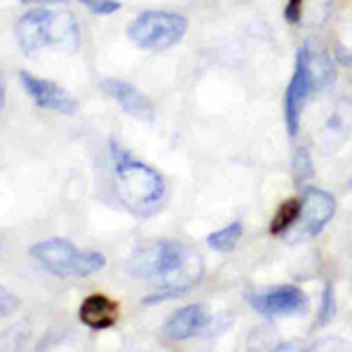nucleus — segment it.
I'll return each instance as SVG.
<instances>
[{"mask_svg": "<svg viewBox=\"0 0 352 352\" xmlns=\"http://www.w3.org/2000/svg\"><path fill=\"white\" fill-rule=\"evenodd\" d=\"M24 3H28V0H24Z\"/></svg>", "mask_w": 352, "mask_h": 352, "instance_id": "aec40b11", "label": "nucleus"}, {"mask_svg": "<svg viewBox=\"0 0 352 352\" xmlns=\"http://www.w3.org/2000/svg\"><path fill=\"white\" fill-rule=\"evenodd\" d=\"M31 256L56 277H89L106 268V256L99 252H85L61 237H50L31 247Z\"/></svg>", "mask_w": 352, "mask_h": 352, "instance_id": "20e7f679", "label": "nucleus"}, {"mask_svg": "<svg viewBox=\"0 0 352 352\" xmlns=\"http://www.w3.org/2000/svg\"><path fill=\"white\" fill-rule=\"evenodd\" d=\"M16 43L24 54H38L45 47L56 50H78L80 36L78 24L68 12H52V10H28L16 21Z\"/></svg>", "mask_w": 352, "mask_h": 352, "instance_id": "7ed1b4c3", "label": "nucleus"}, {"mask_svg": "<svg viewBox=\"0 0 352 352\" xmlns=\"http://www.w3.org/2000/svg\"><path fill=\"white\" fill-rule=\"evenodd\" d=\"M292 172H294V179H296L298 184H305V181L312 176V160H310V155H308V151H305V148L296 151L294 162H292Z\"/></svg>", "mask_w": 352, "mask_h": 352, "instance_id": "2eb2a0df", "label": "nucleus"}, {"mask_svg": "<svg viewBox=\"0 0 352 352\" xmlns=\"http://www.w3.org/2000/svg\"><path fill=\"white\" fill-rule=\"evenodd\" d=\"M188 31V19L167 10H146L136 14L127 26V36L136 47L148 52H162L184 41Z\"/></svg>", "mask_w": 352, "mask_h": 352, "instance_id": "39448f33", "label": "nucleus"}, {"mask_svg": "<svg viewBox=\"0 0 352 352\" xmlns=\"http://www.w3.org/2000/svg\"><path fill=\"white\" fill-rule=\"evenodd\" d=\"M336 214V200L331 192L322 188H308L300 200V235L315 237L329 226V221Z\"/></svg>", "mask_w": 352, "mask_h": 352, "instance_id": "6e6552de", "label": "nucleus"}, {"mask_svg": "<svg viewBox=\"0 0 352 352\" xmlns=\"http://www.w3.org/2000/svg\"><path fill=\"white\" fill-rule=\"evenodd\" d=\"M127 272L136 280L153 282L157 287L153 296L144 298V303H160L195 287L200 280L202 263L186 244L157 240L134 249L127 261Z\"/></svg>", "mask_w": 352, "mask_h": 352, "instance_id": "f257e3e1", "label": "nucleus"}, {"mask_svg": "<svg viewBox=\"0 0 352 352\" xmlns=\"http://www.w3.org/2000/svg\"><path fill=\"white\" fill-rule=\"evenodd\" d=\"M300 12H303V0H289L287 10H285V16H287L289 24H298Z\"/></svg>", "mask_w": 352, "mask_h": 352, "instance_id": "6ab92c4d", "label": "nucleus"}, {"mask_svg": "<svg viewBox=\"0 0 352 352\" xmlns=\"http://www.w3.org/2000/svg\"><path fill=\"white\" fill-rule=\"evenodd\" d=\"M78 3H82L85 8L94 14H113L120 10V3H118V0H78Z\"/></svg>", "mask_w": 352, "mask_h": 352, "instance_id": "f3484780", "label": "nucleus"}, {"mask_svg": "<svg viewBox=\"0 0 352 352\" xmlns=\"http://www.w3.org/2000/svg\"><path fill=\"white\" fill-rule=\"evenodd\" d=\"M19 82L24 85L28 96H31V99L36 101V106H41V109L56 111V113H61V116H73V113H78V101L56 82L43 80V78H36L26 71L19 73Z\"/></svg>", "mask_w": 352, "mask_h": 352, "instance_id": "1a4fd4ad", "label": "nucleus"}, {"mask_svg": "<svg viewBox=\"0 0 352 352\" xmlns=\"http://www.w3.org/2000/svg\"><path fill=\"white\" fill-rule=\"evenodd\" d=\"M207 324H209V312L204 310V305L192 303L172 312L167 317V322L162 324V333L169 340H188L195 338L200 331H204Z\"/></svg>", "mask_w": 352, "mask_h": 352, "instance_id": "9b49d317", "label": "nucleus"}, {"mask_svg": "<svg viewBox=\"0 0 352 352\" xmlns=\"http://www.w3.org/2000/svg\"><path fill=\"white\" fill-rule=\"evenodd\" d=\"M101 89H104L127 116L136 118V120H144V122L155 120V109H153L151 99L146 94H141L134 85L118 80V78H106V80L101 82Z\"/></svg>", "mask_w": 352, "mask_h": 352, "instance_id": "9d476101", "label": "nucleus"}, {"mask_svg": "<svg viewBox=\"0 0 352 352\" xmlns=\"http://www.w3.org/2000/svg\"><path fill=\"white\" fill-rule=\"evenodd\" d=\"M240 237H242V223L235 221V223L207 235V247L214 249V252H230V249H235V244L240 242Z\"/></svg>", "mask_w": 352, "mask_h": 352, "instance_id": "4468645a", "label": "nucleus"}, {"mask_svg": "<svg viewBox=\"0 0 352 352\" xmlns=\"http://www.w3.org/2000/svg\"><path fill=\"white\" fill-rule=\"evenodd\" d=\"M80 322L94 331L109 329L118 322V303L104 294H92L80 305Z\"/></svg>", "mask_w": 352, "mask_h": 352, "instance_id": "f8f14e48", "label": "nucleus"}, {"mask_svg": "<svg viewBox=\"0 0 352 352\" xmlns=\"http://www.w3.org/2000/svg\"><path fill=\"white\" fill-rule=\"evenodd\" d=\"M298 217H300V200H296V197H289V200H285L280 204L277 214L272 217L270 235H285V232L298 221Z\"/></svg>", "mask_w": 352, "mask_h": 352, "instance_id": "ddd939ff", "label": "nucleus"}, {"mask_svg": "<svg viewBox=\"0 0 352 352\" xmlns=\"http://www.w3.org/2000/svg\"><path fill=\"white\" fill-rule=\"evenodd\" d=\"M247 300L254 310H258L265 317H287V315H296L305 308L308 298L300 292L298 287L285 285V287H275L268 289L263 294H247Z\"/></svg>", "mask_w": 352, "mask_h": 352, "instance_id": "0eeeda50", "label": "nucleus"}, {"mask_svg": "<svg viewBox=\"0 0 352 352\" xmlns=\"http://www.w3.org/2000/svg\"><path fill=\"white\" fill-rule=\"evenodd\" d=\"M16 308V298L12 292H8V289L3 287V292H0V315L8 317L10 312H14Z\"/></svg>", "mask_w": 352, "mask_h": 352, "instance_id": "a211bd4d", "label": "nucleus"}, {"mask_svg": "<svg viewBox=\"0 0 352 352\" xmlns=\"http://www.w3.org/2000/svg\"><path fill=\"white\" fill-rule=\"evenodd\" d=\"M333 317V289L331 285L324 287V292H322V305H320V320H317V324L324 327L331 322Z\"/></svg>", "mask_w": 352, "mask_h": 352, "instance_id": "dca6fc26", "label": "nucleus"}, {"mask_svg": "<svg viewBox=\"0 0 352 352\" xmlns=\"http://www.w3.org/2000/svg\"><path fill=\"white\" fill-rule=\"evenodd\" d=\"M315 85L317 82L310 68V45L305 43L296 54V68H294L292 82H289L285 96V120H287L289 136L298 134L300 113H303V106L308 101V96L312 94V89H315Z\"/></svg>", "mask_w": 352, "mask_h": 352, "instance_id": "423d86ee", "label": "nucleus"}, {"mask_svg": "<svg viewBox=\"0 0 352 352\" xmlns=\"http://www.w3.org/2000/svg\"><path fill=\"white\" fill-rule=\"evenodd\" d=\"M111 155L120 202L136 219L153 217L164 202V181L160 172L124 151L118 141H111Z\"/></svg>", "mask_w": 352, "mask_h": 352, "instance_id": "f03ea898", "label": "nucleus"}]
</instances>
